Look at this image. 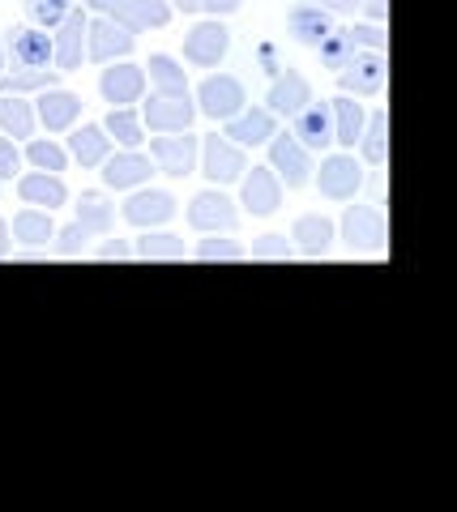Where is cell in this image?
I'll list each match as a JSON object with an SVG mask.
<instances>
[{
	"label": "cell",
	"instance_id": "681fc988",
	"mask_svg": "<svg viewBox=\"0 0 457 512\" xmlns=\"http://www.w3.org/2000/svg\"><path fill=\"white\" fill-rule=\"evenodd\" d=\"M171 9H184V13H197L201 9V0H167Z\"/></svg>",
	"mask_w": 457,
	"mask_h": 512
},
{
	"label": "cell",
	"instance_id": "7a4b0ae2",
	"mask_svg": "<svg viewBox=\"0 0 457 512\" xmlns=\"http://www.w3.org/2000/svg\"><path fill=\"white\" fill-rule=\"evenodd\" d=\"M342 239L351 244V252H381L389 244V227L381 210H372V205H351L342 218Z\"/></svg>",
	"mask_w": 457,
	"mask_h": 512
},
{
	"label": "cell",
	"instance_id": "4316f807",
	"mask_svg": "<svg viewBox=\"0 0 457 512\" xmlns=\"http://www.w3.org/2000/svg\"><path fill=\"white\" fill-rule=\"evenodd\" d=\"M291 239L299 248H304V256H325V248L334 244V222L321 218V214H304V218H295V227H291Z\"/></svg>",
	"mask_w": 457,
	"mask_h": 512
},
{
	"label": "cell",
	"instance_id": "9a60e30c",
	"mask_svg": "<svg viewBox=\"0 0 457 512\" xmlns=\"http://www.w3.org/2000/svg\"><path fill=\"white\" fill-rule=\"evenodd\" d=\"M141 90H146V69H137V64H116V69H103V77H99V94L112 107L137 103Z\"/></svg>",
	"mask_w": 457,
	"mask_h": 512
},
{
	"label": "cell",
	"instance_id": "ee69618b",
	"mask_svg": "<svg viewBox=\"0 0 457 512\" xmlns=\"http://www.w3.org/2000/svg\"><path fill=\"white\" fill-rule=\"evenodd\" d=\"M240 5H244V0H201V9H206L210 18H227V13H235Z\"/></svg>",
	"mask_w": 457,
	"mask_h": 512
},
{
	"label": "cell",
	"instance_id": "ac0fdd59",
	"mask_svg": "<svg viewBox=\"0 0 457 512\" xmlns=\"http://www.w3.org/2000/svg\"><path fill=\"white\" fill-rule=\"evenodd\" d=\"M223 137L231 141V146H265V141L274 137V116L265 107H252V111H240V116L223 120Z\"/></svg>",
	"mask_w": 457,
	"mask_h": 512
},
{
	"label": "cell",
	"instance_id": "5b68a950",
	"mask_svg": "<svg viewBox=\"0 0 457 512\" xmlns=\"http://www.w3.org/2000/svg\"><path fill=\"white\" fill-rule=\"evenodd\" d=\"M197 103H201V111H206L210 120H231V116H240L248 99H244V86L235 82V77L218 73V77H206V82H201Z\"/></svg>",
	"mask_w": 457,
	"mask_h": 512
},
{
	"label": "cell",
	"instance_id": "8d00e7d4",
	"mask_svg": "<svg viewBox=\"0 0 457 512\" xmlns=\"http://www.w3.org/2000/svg\"><path fill=\"white\" fill-rule=\"evenodd\" d=\"M26 158H30V167L35 171H65V163H69V154L56 146V141H30L26 146Z\"/></svg>",
	"mask_w": 457,
	"mask_h": 512
},
{
	"label": "cell",
	"instance_id": "f546056e",
	"mask_svg": "<svg viewBox=\"0 0 457 512\" xmlns=\"http://www.w3.org/2000/svg\"><path fill=\"white\" fill-rule=\"evenodd\" d=\"M9 231H13V239H22V244H47V239L56 235L52 214H47V210H35V205L13 218V227H9Z\"/></svg>",
	"mask_w": 457,
	"mask_h": 512
},
{
	"label": "cell",
	"instance_id": "7bdbcfd3",
	"mask_svg": "<svg viewBox=\"0 0 457 512\" xmlns=\"http://www.w3.org/2000/svg\"><path fill=\"white\" fill-rule=\"evenodd\" d=\"M22 167V154L9 137H0V180H13V171Z\"/></svg>",
	"mask_w": 457,
	"mask_h": 512
},
{
	"label": "cell",
	"instance_id": "52a82bcc",
	"mask_svg": "<svg viewBox=\"0 0 457 512\" xmlns=\"http://www.w3.org/2000/svg\"><path fill=\"white\" fill-rule=\"evenodd\" d=\"M201 167H206V175L214 184H231V180H240V175L248 171V158L240 146H231L227 137H206L201 141Z\"/></svg>",
	"mask_w": 457,
	"mask_h": 512
},
{
	"label": "cell",
	"instance_id": "f35d334b",
	"mask_svg": "<svg viewBox=\"0 0 457 512\" xmlns=\"http://www.w3.org/2000/svg\"><path fill=\"white\" fill-rule=\"evenodd\" d=\"M197 261H248V252L240 244H231V239H201V248H197Z\"/></svg>",
	"mask_w": 457,
	"mask_h": 512
},
{
	"label": "cell",
	"instance_id": "7402d4cb",
	"mask_svg": "<svg viewBox=\"0 0 457 512\" xmlns=\"http://www.w3.org/2000/svg\"><path fill=\"white\" fill-rule=\"evenodd\" d=\"M295 120V141L304 146L308 154L312 150H325L329 141H334V116H329V107H304L299 116H291Z\"/></svg>",
	"mask_w": 457,
	"mask_h": 512
},
{
	"label": "cell",
	"instance_id": "d6986e66",
	"mask_svg": "<svg viewBox=\"0 0 457 512\" xmlns=\"http://www.w3.org/2000/svg\"><path fill=\"white\" fill-rule=\"evenodd\" d=\"M197 107L188 99H167V94H154V99L146 103V124L154 128V133H184L188 124H193Z\"/></svg>",
	"mask_w": 457,
	"mask_h": 512
},
{
	"label": "cell",
	"instance_id": "2e32d148",
	"mask_svg": "<svg viewBox=\"0 0 457 512\" xmlns=\"http://www.w3.org/2000/svg\"><path fill=\"white\" fill-rule=\"evenodd\" d=\"M287 30H291V39H295V43L321 47L338 26H334V13L321 9V5H295V9H291V18H287Z\"/></svg>",
	"mask_w": 457,
	"mask_h": 512
},
{
	"label": "cell",
	"instance_id": "44dd1931",
	"mask_svg": "<svg viewBox=\"0 0 457 512\" xmlns=\"http://www.w3.org/2000/svg\"><path fill=\"white\" fill-rule=\"evenodd\" d=\"M141 180H150V158L137 154V150H124V154H107L103 158V184L107 188H137Z\"/></svg>",
	"mask_w": 457,
	"mask_h": 512
},
{
	"label": "cell",
	"instance_id": "7c38bea8",
	"mask_svg": "<svg viewBox=\"0 0 457 512\" xmlns=\"http://www.w3.org/2000/svg\"><path fill=\"white\" fill-rule=\"evenodd\" d=\"M150 154L167 175H188L197 167V137H188V128L184 133H163L150 141Z\"/></svg>",
	"mask_w": 457,
	"mask_h": 512
},
{
	"label": "cell",
	"instance_id": "c3c4849f",
	"mask_svg": "<svg viewBox=\"0 0 457 512\" xmlns=\"http://www.w3.org/2000/svg\"><path fill=\"white\" fill-rule=\"evenodd\" d=\"M9 222H0V261H5V256H9Z\"/></svg>",
	"mask_w": 457,
	"mask_h": 512
},
{
	"label": "cell",
	"instance_id": "ffe728a7",
	"mask_svg": "<svg viewBox=\"0 0 457 512\" xmlns=\"http://www.w3.org/2000/svg\"><path fill=\"white\" fill-rule=\"evenodd\" d=\"M82 116V99H77L73 90H43L39 94V120L47 133H65V128H73V120Z\"/></svg>",
	"mask_w": 457,
	"mask_h": 512
},
{
	"label": "cell",
	"instance_id": "b9f144b4",
	"mask_svg": "<svg viewBox=\"0 0 457 512\" xmlns=\"http://www.w3.org/2000/svg\"><path fill=\"white\" fill-rule=\"evenodd\" d=\"M346 39H351L355 47H372V52H385L389 47V35L381 26H351L346 30Z\"/></svg>",
	"mask_w": 457,
	"mask_h": 512
},
{
	"label": "cell",
	"instance_id": "d4e9b609",
	"mask_svg": "<svg viewBox=\"0 0 457 512\" xmlns=\"http://www.w3.org/2000/svg\"><path fill=\"white\" fill-rule=\"evenodd\" d=\"M329 116H334V141L338 146H359V133H364V124H368V116H364V103H355L351 94H338L334 103H329Z\"/></svg>",
	"mask_w": 457,
	"mask_h": 512
},
{
	"label": "cell",
	"instance_id": "603a6c76",
	"mask_svg": "<svg viewBox=\"0 0 457 512\" xmlns=\"http://www.w3.org/2000/svg\"><path fill=\"white\" fill-rule=\"evenodd\" d=\"M171 214H176L171 192H137V197L124 201V218H129L133 227H159Z\"/></svg>",
	"mask_w": 457,
	"mask_h": 512
},
{
	"label": "cell",
	"instance_id": "bcb514c9",
	"mask_svg": "<svg viewBox=\"0 0 457 512\" xmlns=\"http://www.w3.org/2000/svg\"><path fill=\"white\" fill-rule=\"evenodd\" d=\"M359 9H368V18H372V22H385V18H389V0H364Z\"/></svg>",
	"mask_w": 457,
	"mask_h": 512
},
{
	"label": "cell",
	"instance_id": "836d02e7",
	"mask_svg": "<svg viewBox=\"0 0 457 512\" xmlns=\"http://www.w3.org/2000/svg\"><path fill=\"white\" fill-rule=\"evenodd\" d=\"M359 150H364L368 163H385L389 158V116L385 111L364 124V133H359Z\"/></svg>",
	"mask_w": 457,
	"mask_h": 512
},
{
	"label": "cell",
	"instance_id": "8fae6325",
	"mask_svg": "<svg viewBox=\"0 0 457 512\" xmlns=\"http://www.w3.org/2000/svg\"><path fill=\"white\" fill-rule=\"evenodd\" d=\"M9 56L18 69H47V64H52V35H47L43 26L9 30Z\"/></svg>",
	"mask_w": 457,
	"mask_h": 512
},
{
	"label": "cell",
	"instance_id": "277c9868",
	"mask_svg": "<svg viewBox=\"0 0 457 512\" xmlns=\"http://www.w3.org/2000/svg\"><path fill=\"white\" fill-rule=\"evenodd\" d=\"M270 171L278 175V184L304 188L312 180V158L295 137L282 133V137H270Z\"/></svg>",
	"mask_w": 457,
	"mask_h": 512
},
{
	"label": "cell",
	"instance_id": "f907efd6",
	"mask_svg": "<svg viewBox=\"0 0 457 512\" xmlns=\"http://www.w3.org/2000/svg\"><path fill=\"white\" fill-rule=\"evenodd\" d=\"M0 73H5V43H0Z\"/></svg>",
	"mask_w": 457,
	"mask_h": 512
},
{
	"label": "cell",
	"instance_id": "4fadbf2b",
	"mask_svg": "<svg viewBox=\"0 0 457 512\" xmlns=\"http://www.w3.org/2000/svg\"><path fill=\"white\" fill-rule=\"evenodd\" d=\"M385 56L381 52H368V56H355L346 69L338 73L342 82V94H351V99H364V94H376L385 86Z\"/></svg>",
	"mask_w": 457,
	"mask_h": 512
},
{
	"label": "cell",
	"instance_id": "e0dca14e",
	"mask_svg": "<svg viewBox=\"0 0 457 512\" xmlns=\"http://www.w3.org/2000/svg\"><path fill=\"white\" fill-rule=\"evenodd\" d=\"M18 197L26 205H35V210L52 214V210H60V205L69 201V188L52 171H30V175H22V180H18Z\"/></svg>",
	"mask_w": 457,
	"mask_h": 512
},
{
	"label": "cell",
	"instance_id": "484cf974",
	"mask_svg": "<svg viewBox=\"0 0 457 512\" xmlns=\"http://www.w3.org/2000/svg\"><path fill=\"white\" fill-rule=\"evenodd\" d=\"M69 150H73V158L82 167H103V158L112 154V137H107L103 124H82L69 137Z\"/></svg>",
	"mask_w": 457,
	"mask_h": 512
},
{
	"label": "cell",
	"instance_id": "d590c367",
	"mask_svg": "<svg viewBox=\"0 0 457 512\" xmlns=\"http://www.w3.org/2000/svg\"><path fill=\"white\" fill-rule=\"evenodd\" d=\"M317 52H321V64H325V69H338V73L359 56V52H355V43L346 39V30H334V35H329V39L317 47Z\"/></svg>",
	"mask_w": 457,
	"mask_h": 512
},
{
	"label": "cell",
	"instance_id": "30bf717a",
	"mask_svg": "<svg viewBox=\"0 0 457 512\" xmlns=\"http://www.w3.org/2000/svg\"><path fill=\"white\" fill-rule=\"evenodd\" d=\"M129 52H133V35H129V30H124L120 22L99 18V22L86 26V56H90V60L112 64V60L129 56Z\"/></svg>",
	"mask_w": 457,
	"mask_h": 512
},
{
	"label": "cell",
	"instance_id": "f1b7e54d",
	"mask_svg": "<svg viewBox=\"0 0 457 512\" xmlns=\"http://www.w3.org/2000/svg\"><path fill=\"white\" fill-rule=\"evenodd\" d=\"M77 222H82L90 235H107L116 222V210L107 205L103 192H82V201H77Z\"/></svg>",
	"mask_w": 457,
	"mask_h": 512
},
{
	"label": "cell",
	"instance_id": "9c48e42d",
	"mask_svg": "<svg viewBox=\"0 0 457 512\" xmlns=\"http://www.w3.org/2000/svg\"><path fill=\"white\" fill-rule=\"evenodd\" d=\"M317 184H321V192L329 201H351L355 192L364 188V171H359V163L351 154H329L321 163Z\"/></svg>",
	"mask_w": 457,
	"mask_h": 512
},
{
	"label": "cell",
	"instance_id": "5bb4252c",
	"mask_svg": "<svg viewBox=\"0 0 457 512\" xmlns=\"http://www.w3.org/2000/svg\"><path fill=\"white\" fill-rule=\"evenodd\" d=\"M265 103H270V107H265V111H270V116H299V111H304L308 103H312V86H308V77L304 73H278L274 77V86H270V99H265Z\"/></svg>",
	"mask_w": 457,
	"mask_h": 512
},
{
	"label": "cell",
	"instance_id": "83f0119b",
	"mask_svg": "<svg viewBox=\"0 0 457 512\" xmlns=\"http://www.w3.org/2000/svg\"><path fill=\"white\" fill-rule=\"evenodd\" d=\"M146 69H150V86L159 94H167V99H188V77L167 52H154Z\"/></svg>",
	"mask_w": 457,
	"mask_h": 512
},
{
	"label": "cell",
	"instance_id": "60d3db41",
	"mask_svg": "<svg viewBox=\"0 0 457 512\" xmlns=\"http://www.w3.org/2000/svg\"><path fill=\"white\" fill-rule=\"evenodd\" d=\"M56 239H60V256H86V239H90V231L82 227V222H69L65 231H56Z\"/></svg>",
	"mask_w": 457,
	"mask_h": 512
},
{
	"label": "cell",
	"instance_id": "ab89813d",
	"mask_svg": "<svg viewBox=\"0 0 457 512\" xmlns=\"http://www.w3.org/2000/svg\"><path fill=\"white\" fill-rule=\"evenodd\" d=\"M291 256L295 252H291V244L282 235H261L257 244H252V261H282V265H287Z\"/></svg>",
	"mask_w": 457,
	"mask_h": 512
},
{
	"label": "cell",
	"instance_id": "74e56055",
	"mask_svg": "<svg viewBox=\"0 0 457 512\" xmlns=\"http://www.w3.org/2000/svg\"><path fill=\"white\" fill-rule=\"evenodd\" d=\"M26 13H30V18H35L43 30H56V26L73 13V0H26Z\"/></svg>",
	"mask_w": 457,
	"mask_h": 512
},
{
	"label": "cell",
	"instance_id": "7dc6e473",
	"mask_svg": "<svg viewBox=\"0 0 457 512\" xmlns=\"http://www.w3.org/2000/svg\"><path fill=\"white\" fill-rule=\"evenodd\" d=\"M364 0H321V9H329V13H355Z\"/></svg>",
	"mask_w": 457,
	"mask_h": 512
},
{
	"label": "cell",
	"instance_id": "ba28073f",
	"mask_svg": "<svg viewBox=\"0 0 457 512\" xmlns=\"http://www.w3.org/2000/svg\"><path fill=\"white\" fill-rule=\"evenodd\" d=\"M86 26H90V18H86L82 9H73L69 18L56 26V35H52L56 73H69V69H77V64H82V56H86Z\"/></svg>",
	"mask_w": 457,
	"mask_h": 512
},
{
	"label": "cell",
	"instance_id": "3957f363",
	"mask_svg": "<svg viewBox=\"0 0 457 512\" xmlns=\"http://www.w3.org/2000/svg\"><path fill=\"white\" fill-rule=\"evenodd\" d=\"M227 47H231V30L210 18V22H201L188 30V39H184V60L188 64H197V69H214L218 60L227 56Z\"/></svg>",
	"mask_w": 457,
	"mask_h": 512
},
{
	"label": "cell",
	"instance_id": "6da1fadb",
	"mask_svg": "<svg viewBox=\"0 0 457 512\" xmlns=\"http://www.w3.org/2000/svg\"><path fill=\"white\" fill-rule=\"evenodd\" d=\"M94 13H103V18L120 22L129 35L137 30H163L171 22V5L167 0H86Z\"/></svg>",
	"mask_w": 457,
	"mask_h": 512
},
{
	"label": "cell",
	"instance_id": "1f68e13d",
	"mask_svg": "<svg viewBox=\"0 0 457 512\" xmlns=\"http://www.w3.org/2000/svg\"><path fill=\"white\" fill-rule=\"evenodd\" d=\"M0 128H5V137L35 133V111H30V103H22L18 94H5V99H0Z\"/></svg>",
	"mask_w": 457,
	"mask_h": 512
},
{
	"label": "cell",
	"instance_id": "8992f818",
	"mask_svg": "<svg viewBox=\"0 0 457 512\" xmlns=\"http://www.w3.org/2000/svg\"><path fill=\"white\" fill-rule=\"evenodd\" d=\"M235 222H240V210H235V201L223 197V192H197L193 205H188V227L193 231H235Z\"/></svg>",
	"mask_w": 457,
	"mask_h": 512
},
{
	"label": "cell",
	"instance_id": "cb8c5ba5",
	"mask_svg": "<svg viewBox=\"0 0 457 512\" xmlns=\"http://www.w3.org/2000/svg\"><path fill=\"white\" fill-rule=\"evenodd\" d=\"M244 205L252 214H274L282 205V184L270 167H252V175L244 180Z\"/></svg>",
	"mask_w": 457,
	"mask_h": 512
},
{
	"label": "cell",
	"instance_id": "e575fe53",
	"mask_svg": "<svg viewBox=\"0 0 457 512\" xmlns=\"http://www.w3.org/2000/svg\"><path fill=\"white\" fill-rule=\"evenodd\" d=\"M137 256H141V261H167V265L188 261L184 239H176V235H146V239L137 244Z\"/></svg>",
	"mask_w": 457,
	"mask_h": 512
},
{
	"label": "cell",
	"instance_id": "f6af8a7d",
	"mask_svg": "<svg viewBox=\"0 0 457 512\" xmlns=\"http://www.w3.org/2000/svg\"><path fill=\"white\" fill-rule=\"evenodd\" d=\"M129 244H120V239H112V244H103L99 248V261H129Z\"/></svg>",
	"mask_w": 457,
	"mask_h": 512
},
{
	"label": "cell",
	"instance_id": "4dcf8cb0",
	"mask_svg": "<svg viewBox=\"0 0 457 512\" xmlns=\"http://www.w3.org/2000/svg\"><path fill=\"white\" fill-rule=\"evenodd\" d=\"M52 86H56V69H13V73H0V99H5V94L52 90Z\"/></svg>",
	"mask_w": 457,
	"mask_h": 512
},
{
	"label": "cell",
	"instance_id": "d6a6232c",
	"mask_svg": "<svg viewBox=\"0 0 457 512\" xmlns=\"http://www.w3.org/2000/svg\"><path fill=\"white\" fill-rule=\"evenodd\" d=\"M103 128H107V137H116L124 150H137L141 141H146L141 137V116L133 107H112V116L103 120Z\"/></svg>",
	"mask_w": 457,
	"mask_h": 512
}]
</instances>
